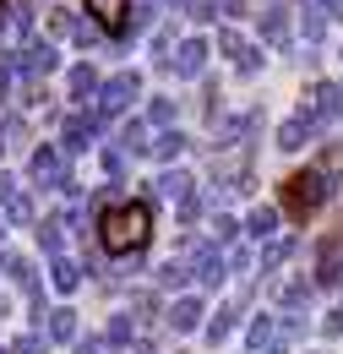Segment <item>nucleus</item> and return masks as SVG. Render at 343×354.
Wrapping results in <instances>:
<instances>
[{
  "label": "nucleus",
  "instance_id": "f257e3e1",
  "mask_svg": "<svg viewBox=\"0 0 343 354\" xmlns=\"http://www.w3.org/2000/svg\"><path fill=\"white\" fill-rule=\"evenodd\" d=\"M98 240H104V251H115V257H136L147 240H153V213H147V202H115L104 223H98Z\"/></svg>",
  "mask_w": 343,
  "mask_h": 354
},
{
  "label": "nucleus",
  "instance_id": "f03ea898",
  "mask_svg": "<svg viewBox=\"0 0 343 354\" xmlns=\"http://www.w3.org/2000/svg\"><path fill=\"white\" fill-rule=\"evenodd\" d=\"M327 196H333V180H322L316 169H295V175L284 180V213H289L295 223L316 218Z\"/></svg>",
  "mask_w": 343,
  "mask_h": 354
},
{
  "label": "nucleus",
  "instance_id": "7ed1b4c3",
  "mask_svg": "<svg viewBox=\"0 0 343 354\" xmlns=\"http://www.w3.org/2000/svg\"><path fill=\"white\" fill-rule=\"evenodd\" d=\"M305 115L316 126H343V82H316L305 98Z\"/></svg>",
  "mask_w": 343,
  "mask_h": 354
},
{
  "label": "nucleus",
  "instance_id": "20e7f679",
  "mask_svg": "<svg viewBox=\"0 0 343 354\" xmlns=\"http://www.w3.org/2000/svg\"><path fill=\"white\" fill-rule=\"evenodd\" d=\"M87 22L109 39H126L131 33V0H87Z\"/></svg>",
  "mask_w": 343,
  "mask_h": 354
},
{
  "label": "nucleus",
  "instance_id": "39448f33",
  "mask_svg": "<svg viewBox=\"0 0 343 354\" xmlns=\"http://www.w3.org/2000/svg\"><path fill=\"white\" fill-rule=\"evenodd\" d=\"M158 196L180 207V218H196V180L185 175V169H164L158 175Z\"/></svg>",
  "mask_w": 343,
  "mask_h": 354
},
{
  "label": "nucleus",
  "instance_id": "423d86ee",
  "mask_svg": "<svg viewBox=\"0 0 343 354\" xmlns=\"http://www.w3.org/2000/svg\"><path fill=\"white\" fill-rule=\"evenodd\" d=\"M136 93H142V77H136V71H120V77H109V82L98 88V115H104V120H109V115H120V109H126Z\"/></svg>",
  "mask_w": 343,
  "mask_h": 354
},
{
  "label": "nucleus",
  "instance_id": "0eeeda50",
  "mask_svg": "<svg viewBox=\"0 0 343 354\" xmlns=\"http://www.w3.org/2000/svg\"><path fill=\"white\" fill-rule=\"evenodd\" d=\"M316 289H343V229L327 234L316 251Z\"/></svg>",
  "mask_w": 343,
  "mask_h": 354
},
{
  "label": "nucleus",
  "instance_id": "6e6552de",
  "mask_svg": "<svg viewBox=\"0 0 343 354\" xmlns=\"http://www.w3.org/2000/svg\"><path fill=\"white\" fill-rule=\"evenodd\" d=\"M28 175L39 180V185H71V175H66V147H49L44 142L39 153L28 158Z\"/></svg>",
  "mask_w": 343,
  "mask_h": 354
},
{
  "label": "nucleus",
  "instance_id": "1a4fd4ad",
  "mask_svg": "<svg viewBox=\"0 0 343 354\" xmlns=\"http://www.w3.org/2000/svg\"><path fill=\"white\" fill-rule=\"evenodd\" d=\"M218 49H223V55H234V71H240V77H257V71H261V49H251L234 28H223V33H218Z\"/></svg>",
  "mask_w": 343,
  "mask_h": 354
},
{
  "label": "nucleus",
  "instance_id": "9d476101",
  "mask_svg": "<svg viewBox=\"0 0 343 354\" xmlns=\"http://www.w3.org/2000/svg\"><path fill=\"white\" fill-rule=\"evenodd\" d=\"M174 77H202V66H207V44L202 39H180V49L169 55Z\"/></svg>",
  "mask_w": 343,
  "mask_h": 354
},
{
  "label": "nucleus",
  "instance_id": "9b49d317",
  "mask_svg": "<svg viewBox=\"0 0 343 354\" xmlns=\"http://www.w3.org/2000/svg\"><path fill=\"white\" fill-rule=\"evenodd\" d=\"M272 295H278V306L289 310V316H300V310L316 300V283H310V278H284V283H278Z\"/></svg>",
  "mask_w": 343,
  "mask_h": 354
},
{
  "label": "nucleus",
  "instance_id": "f8f14e48",
  "mask_svg": "<svg viewBox=\"0 0 343 354\" xmlns=\"http://www.w3.org/2000/svg\"><path fill=\"white\" fill-rule=\"evenodd\" d=\"M0 207H6V218H11V223H22V229L33 223V202H28L22 191H17V180H11V175H0Z\"/></svg>",
  "mask_w": 343,
  "mask_h": 354
},
{
  "label": "nucleus",
  "instance_id": "ddd939ff",
  "mask_svg": "<svg viewBox=\"0 0 343 354\" xmlns=\"http://www.w3.org/2000/svg\"><path fill=\"white\" fill-rule=\"evenodd\" d=\"M310 136H316V120L300 109V115H289V120L278 126V147H284V153H295V147H305Z\"/></svg>",
  "mask_w": 343,
  "mask_h": 354
},
{
  "label": "nucleus",
  "instance_id": "4468645a",
  "mask_svg": "<svg viewBox=\"0 0 343 354\" xmlns=\"http://www.w3.org/2000/svg\"><path fill=\"white\" fill-rule=\"evenodd\" d=\"M261 39L272 49L289 44V11H284V6H267V11H261Z\"/></svg>",
  "mask_w": 343,
  "mask_h": 354
},
{
  "label": "nucleus",
  "instance_id": "2eb2a0df",
  "mask_svg": "<svg viewBox=\"0 0 343 354\" xmlns=\"http://www.w3.org/2000/svg\"><path fill=\"white\" fill-rule=\"evenodd\" d=\"M93 136H98V115H71V120H66V147H71V153L93 147Z\"/></svg>",
  "mask_w": 343,
  "mask_h": 354
},
{
  "label": "nucleus",
  "instance_id": "dca6fc26",
  "mask_svg": "<svg viewBox=\"0 0 343 354\" xmlns=\"http://www.w3.org/2000/svg\"><path fill=\"white\" fill-rule=\"evenodd\" d=\"M6 262V272H11V283L28 295V300H39V272H33V262H22V257H0Z\"/></svg>",
  "mask_w": 343,
  "mask_h": 354
},
{
  "label": "nucleus",
  "instance_id": "f3484780",
  "mask_svg": "<svg viewBox=\"0 0 343 354\" xmlns=\"http://www.w3.org/2000/svg\"><path fill=\"white\" fill-rule=\"evenodd\" d=\"M196 278H202L207 289H218V283H223V257H218L213 245H196Z\"/></svg>",
  "mask_w": 343,
  "mask_h": 354
},
{
  "label": "nucleus",
  "instance_id": "a211bd4d",
  "mask_svg": "<svg viewBox=\"0 0 343 354\" xmlns=\"http://www.w3.org/2000/svg\"><path fill=\"white\" fill-rule=\"evenodd\" d=\"M49 283H55L60 295H71V289L82 283V267L71 262V257H55V262H49Z\"/></svg>",
  "mask_w": 343,
  "mask_h": 354
},
{
  "label": "nucleus",
  "instance_id": "6ab92c4d",
  "mask_svg": "<svg viewBox=\"0 0 343 354\" xmlns=\"http://www.w3.org/2000/svg\"><path fill=\"white\" fill-rule=\"evenodd\" d=\"M169 327L174 333H191V327H202V300H174V310H169Z\"/></svg>",
  "mask_w": 343,
  "mask_h": 354
},
{
  "label": "nucleus",
  "instance_id": "aec40b11",
  "mask_svg": "<svg viewBox=\"0 0 343 354\" xmlns=\"http://www.w3.org/2000/svg\"><path fill=\"white\" fill-rule=\"evenodd\" d=\"M98 88H104V82H98V71H93V66H77V71H71V98H77V104L98 98Z\"/></svg>",
  "mask_w": 343,
  "mask_h": 354
},
{
  "label": "nucleus",
  "instance_id": "412c9836",
  "mask_svg": "<svg viewBox=\"0 0 343 354\" xmlns=\"http://www.w3.org/2000/svg\"><path fill=\"white\" fill-rule=\"evenodd\" d=\"M49 338H60V344H71V338H77V310H71V306L49 310Z\"/></svg>",
  "mask_w": 343,
  "mask_h": 354
},
{
  "label": "nucleus",
  "instance_id": "4be33fe9",
  "mask_svg": "<svg viewBox=\"0 0 343 354\" xmlns=\"http://www.w3.org/2000/svg\"><path fill=\"white\" fill-rule=\"evenodd\" d=\"M272 333H278V316H257V322H251V333H245V344H251L257 354H267Z\"/></svg>",
  "mask_w": 343,
  "mask_h": 354
},
{
  "label": "nucleus",
  "instance_id": "5701e85b",
  "mask_svg": "<svg viewBox=\"0 0 343 354\" xmlns=\"http://www.w3.org/2000/svg\"><path fill=\"white\" fill-rule=\"evenodd\" d=\"M316 175H322V180H338V175H343V142H327V147H322Z\"/></svg>",
  "mask_w": 343,
  "mask_h": 354
},
{
  "label": "nucleus",
  "instance_id": "b1692460",
  "mask_svg": "<svg viewBox=\"0 0 343 354\" xmlns=\"http://www.w3.org/2000/svg\"><path fill=\"white\" fill-rule=\"evenodd\" d=\"M147 147H153V142H147V126H142V120H126V126H120V153H147Z\"/></svg>",
  "mask_w": 343,
  "mask_h": 354
},
{
  "label": "nucleus",
  "instance_id": "393cba45",
  "mask_svg": "<svg viewBox=\"0 0 343 354\" xmlns=\"http://www.w3.org/2000/svg\"><path fill=\"white\" fill-rule=\"evenodd\" d=\"M245 229H251L257 240H272V234H278V207H257V213L245 218Z\"/></svg>",
  "mask_w": 343,
  "mask_h": 354
},
{
  "label": "nucleus",
  "instance_id": "a878e982",
  "mask_svg": "<svg viewBox=\"0 0 343 354\" xmlns=\"http://www.w3.org/2000/svg\"><path fill=\"white\" fill-rule=\"evenodd\" d=\"M289 257H295V240H272V245L261 251V272H278Z\"/></svg>",
  "mask_w": 343,
  "mask_h": 354
},
{
  "label": "nucleus",
  "instance_id": "bb28decb",
  "mask_svg": "<svg viewBox=\"0 0 343 354\" xmlns=\"http://www.w3.org/2000/svg\"><path fill=\"white\" fill-rule=\"evenodd\" d=\"M147 153L169 164V158H180V153H185V136H180V131H164V136H158V142H153V147H147Z\"/></svg>",
  "mask_w": 343,
  "mask_h": 354
},
{
  "label": "nucleus",
  "instance_id": "cd10ccee",
  "mask_svg": "<svg viewBox=\"0 0 343 354\" xmlns=\"http://www.w3.org/2000/svg\"><path fill=\"white\" fill-rule=\"evenodd\" d=\"M229 333H234V306H223L213 322H207V344H223Z\"/></svg>",
  "mask_w": 343,
  "mask_h": 354
},
{
  "label": "nucleus",
  "instance_id": "c85d7f7f",
  "mask_svg": "<svg viewBox=\"0 0 343 354\" xmlns=\"http://www.w3.org/2000/svg\"><path fill=\"white\" fill-rule=\"evenodd\" d=\"M305 39H310V44H322V39H327V17H322L316 6H305Z\"/></svg>",
  "mask_w": 343,
  "mask_h": 354
},
{
  "label": "nucleus",
  "instance_id": "c756f323",
  "mask_svg": "<svg viewBox=\"0 0 343 354\" xmlns=\"http://www.w3.org/2000/svg\"><path fill=\"white\" fill-rule=\"evenodd\" d=\"M131 11H136V17H131V33H142V28H147V22L158 17V6H153V0H136ZM131 33H126V39H131Z\"/></svg>",
  "mask_w": 343,
  "mask_h": 354
},
{
  "label": "nucleus",
  "instance_id": "7c9ffc66",
  "mask_svg": "<svg viewBox=\"0 0 343 354\" xmlns=\"http://www.w3.org/2000/svg\"><path fill=\"white\" fill-rule=\"evenodd\" d=\"M158 283H164V289H180V283H185V267H180V262L169 257V262L158 267Z\"/></svg>",
  "mask_w": 343,
  "mask_h": 354
},
{
  "label": "nucleus",
  "instance_id": "2f4dec72",
  "mask_svg": "<svg viewBox=\"0 0 343 354\" xmlns=\"http://www.w3.org/2000/svg\"><path fill=\"white\" fill-rule=\"evenodd\" d=\"M66 33H71L77 44H98V28H93V22H82V17H71V28H66Z\"/></svg>",
  "mask_w": 343,
  "mask_h": 354
},
{
  "label": "nucleus",
  "instance_id": "473e14b6",
  "mask_svg": "<svg viewBox=\"0 0 343 354\" xmlns=\"http://www.w3.org/2000/svg\"><path fill=\"white\" fill-rule=\"evenodd\" d=\"M147 120H153V126H169V120H174V98H153Z\"/></svg>",
  "mask_w": 343,
  "mask_h": 354
},
{
  "label": "nucleus",
  "instance_id": "72a5a7b5",
  "mask_svg": "<svg viewBox=\"0 0 343 354\" xmlns=\"http://www.w3.org/2000/svg\"><path fill=\"white\" fill-rule=\"evenodd\" d=\"M109 344H131V316H115V322H109Z\"/></svg>",
  "mask_w": 343,
  "mask_h": 354
},
{
  "label": "nucleus",
  "instance_id": "f704fd0d",
  "mask_svg": "<svg viewBox=\"0 0 343 354\" xmlns=\"http://www.w3.org/2000/svg\"><path fill=\"white\" fill-rule=\"evenodd\" d=\"M234 229H240V223H234V218H223V213H218V218H213V234H218V240H223V245L234 240Z\"/></svg>",
  "mask_w": 343,
  "mask_h": 354
},
{
  "label": "nucleus",
  "instance_id": "c9c22d12",
  "mask_svg": "<svg viewBox=\"0 0 343 354\" xmlns=\"http://www.w3.org/2000/svg\"><path fill=\"white\" fill-rule=\"evenodd\" d=\"M104 169L120 175V169H126V153H120V147H104Z\"/></svg>",
  "mask_w": 343,
  "mask_h": 354
},
{
  "label": "nucleus",
  "instance_id": "e433bc0d",
  "mask_svg": "<svg viewBox=\"0 0 343 354\" xmlns=\"http://www.w3.org/2000/svg\"><path fill=\"white\" fill-rule=\"evenodd\" d=\"M310 6H316L327 22H338V17H343V0H310Z\"/></svg>",
  "mask_w": 343,
  "mask_h": 354
},
{
  "label": "nucleus",
  "instance_id": "4c0bfd02",
  "mask_svg": "<svg viewBox=\"0 0 343 354\" xmlns=\"http://www.w3.org/2000/svg\"><path fill=\"white\" fill-rule=\"evenodd\" d=\"M322 333L338 338V333H343V310H327V316H322Z\"/></svg>",
  "mask_w": 343,
  "mask_h": 354
},
{
  "label": "nucleus",
  "instance_id": "58836bf2",
  "mask_svg": "<svg viewBox=\"0 0 343 354\" xmlns=\"http://www.w3.org/2000/svg\"><path fill=\"white\" fill-rule=\"evenodd\" d=\"M11 71H17V66H11V60H0V104L11 98Z\"/></svg>",
  "mask_w": 343,
  "mask_h": 354
},
{
  "label": "nucleus",
  "instance_id": "ea45409f",
  "mask_svg": "<svg viewBox=\"0 0 343 354\" xmlns=\"http://www.w3.org/2000/svg\"><path fill=\"white\" fill-rule=\"evenodd\" d=\"M17 349H22V354H39V349H44V333H28V338H22Z\"/></svg>",
  "mask_w": 343,
  "mask_h": 354
},
{
  "label": "nucleus",
  "instance_id": "a19ab883",
  "mask_svg": "<svg viewBox=\"0 0 343 354\" xmlns=\"http://www.w3.org/2000/svg\"><path fill=\"white\" fill-rule=\"evenodd\" d=\"M98 349H104L98 338H77V354H98Z\"/></svg>",
  "mask_w": 343,
  "mask_h": 354
},
{
  "label": "nucleus",
  "instance_id": "79ce46f5",
  "mask_svg": "<svg viewBox=\"0 0 343 354\" xmlns=\"http://www.w3.org/2000/svg\"><path fill=\"white\" fill-rule=\"evenodd\" d=\"M6 17H11V0H0V22H6Z\"/></svg>",
  "mask_w": 343,
  "mask_h": 354
},
{
  "label": "nucleus",
  "instance_id": "37998d69",
  "mask_svg": "<svg viewBox=\"0 0 343 354\" xmlns=\"http://www.w3.org/2000/svg\"><path fill=\"white\" fill-rule=\"evenodd\" d=\"M305 354H333V349H305Z\"/></svg>",
  "mask_w": 343,
  "mask_h": 354
},
{
  "label": "nucleus",
  "instance_id": "c03bdc74",
  "mask_svg": "<svg viewBox=\"0 0 343 354\" xmlns=\"http://www.w3.org/2000/svg\"><path fill=\"white\" fill-rule=\"evenodd\" d=\"M0 240H6V223H0Z\"/></svg>",
  "mask_w": 343,
  "mask_h": 354
},
{
  "label": "nucleus",
  "instance_id": "a18cd8bd",
  "mask_svg": "<svg viewBox=\"0 0 343 354\" xmlns=\"http://www.w3.org/2000/svg\"><path fill=\"white\" fill-rule=\"evenodd\" d=\"M240 6H245V0H240ZM267 6H278V0H267Z\"/></svg>",
  "mask_w": 343,
  "mask_h": 354
}]
</instances>
